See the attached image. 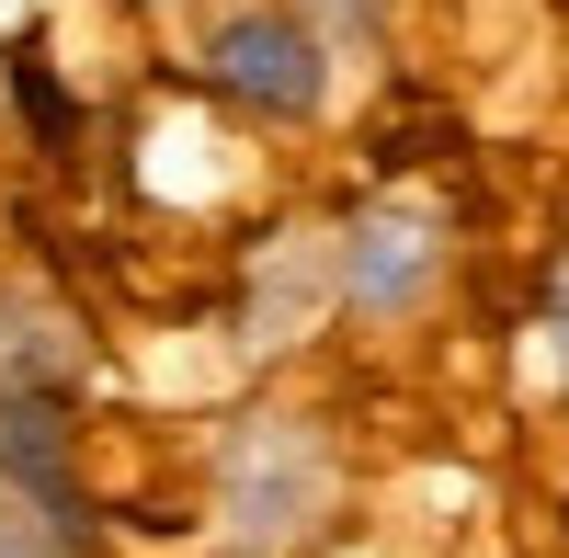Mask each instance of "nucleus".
Masks as SVG:
<instances>
[{"label": "nucleus", "mask_w": 569, "mask_h": 558, "mask_svg": "<svg viewBox=\"0 0 569 558\" xmlns=\"http://www.w3.org/2000/svg\"><path fill=\"white\" fill-rule=\"evenodd\" d=\"M547 319H558V342H569V273H558V308H547Z\"/></svg>", "instance_id": "obj_5"}, {"label": "nucleus", "mask_w": 569, "mask_h": 558, "mask_svg": "<svg viewBox=\"0 0 569 558\" xmlns=\"http://www.w3.org/2000/svg\"><path fill=\"white\" fill-rule=\"evenodd\" d=\"M69 468H80V410L58 388H0V490H23L46 525H80L69 514Z\"/></svg>", "instance_id": "obj_2"}, {"label": "nucleus", "mask_w": 569, "mask_h": 558, "mask_svg": "<svg viewBox=\"0 0 569 558\" xmlns=\"http://www.w3.org/2000/svg\"><path fill=\"white\" fill-rule=\"evenodd\" d=\"M206 80L240 114H262V126H308L319 91H330V58H319V34L297 12H228L206 34Z\"/></svg>", "instance_id": "obj_1"}, {"label": "nucleus", "mask_w": 569, "mask_h": 558, "mask_svg": "<svg viewBox=\"0 0 569 558\" xmlns=\"http://www.w3.org/2000/svg\"><path fill=\"white\" fill-rule=\"evenodd\" d=\"M433 262H445V240L421 228L410 206H376V217H353V240H342V297L353 308H410L421 286H433Z\"/></svg>", "instance_id": "obj_3"}, {"label": "nucleus", "mask_w": 569, "mask_h": 558, "mask_svg": "<svg viewBox=\"0 0 569 558\" xmlns=\"http://www.w3.org/2000/svg\"><path fill=\"white\" fill-rule=\"evenodd\" d=\"M0 558H69V525H46L23 490H0Z\"/></svg>", "instance_id": "obj_4"}]
</instances>
